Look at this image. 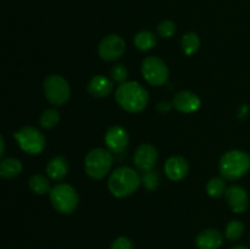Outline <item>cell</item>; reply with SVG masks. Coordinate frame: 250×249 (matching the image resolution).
<instances>
[{
	"label": "cell",
	"instance_id": "obj_11",
	"mask_svg": "<svg viewBox=\"0 0 250 249\" xmlns=\"http://www.w3.org/2000/svg\"><path fill=\"white\" fill-rule=\"evenodd\" d=\"M128 133L121 126H112L105 134V144L114 154H120L128 145Z\"/></svg>",
	"mask_w": 250,
	"mask_h": 249
},
{
	"label": "cell",
	"instance_id": "obj_4",
	"mask_svg": "<svg viewBox=\"0 0 250 249\" xmlns=\"http://www.w3.org/2000/svg\"><path fill=\"white\" fill-rule=\"evenodd\" d=\"M114 158L109 150L103 148L93 149L87 154L84 160V170L89 177L100 180L109 173Z\"/></svg>",
	"mask_w": 250,
	"mask_h": 249
},
{
	"label": "cell",
	"instance_id": "obj_17",
	"mask_svg": "<svg viewBox=\"0 0 250 249\" xmlns=\"http://www.w3.org/2000/svg\"><path fill=\"white\" fill-rule=\"evenodd\" d=\"M68 170L67 160L62 156H55L49 161L46 166V173L51 180H62Z\"/></svg>",
	"mask_w": 250,
	"mask_h": 249
},
{
	"label": "cell",
	"instance_id": "obj_31",
	"mask_svg": "<svg viewBox=\"0 0 250 249\" xmlns=\"http://www.w3.org/2000/svg\"><path fill=\"white\" fill-rule=\"evenodd\" d=\"M232 249H249V248H247V247H242V246H238V247H233V248Z\"/></svg>",
	"mask_w": 250,
	"mask_h": 249
},
{
	"label": "cell",
	"instance_id": "obj_26",
	"mask_svg": "<svg viewBox=\"0 0 250 249\" xmlns=\"http://www.w3.org/2000/svg\"><path fill=\"white\" fill-rule=\"evenodd\" d=\"M176 32V24L173 23L170 20H165V21L161 22L158 26V33L160 34L163 38H170L173 36V33Z\"/></svg>",
	"mask_w": 250,
	"mask_h": 249
},
{
	"label": "cell",
	"instance_id": "obj_14",
	"mask_svg": "<svg viewBox=\"0 0 250 249\" xmlns=\"http://www.w3.org/2000/svg\"><path fill=\"white\" fill-rule=\"evenodd\" d=\"M189 166L182 156H171L165 164V173L170 180L181 181L188 175Z\"/></svg>",
	"mask_w": 250,
	"mask_h": 249
},
{
	"label": "cell",
	"instance_id": "obj_2",
	"mask_svg": "<svg viewBox=\"0 0 250 249\" xmlns=\"http://www.w3.org/2000/svg\"><path fill=\"white\" fill-rule=\"evenodd\" d=\"M142 183V177L136 170L127 166L116 168L109 178V190L116 198H126L133 194Z\"/></svg>",
	"mask_w": 250,
	"mask_h": 249
},
{
	"label": "cell",
	"instance_id": "obj_29",
	"mask_svg": "<svg viewBox=\"0 0 250 249\" xmlns=\"http://www.w3.org/2000/svg\"><path fill=\"white\" fill-rule=\"evenodd\" d=\"M4 151H5V141H4V137H2L1 133H0V159H1L2 155H4Z\"/></svg>",
	"mask_w": 250,
	"mask_h": 249
},
{
	"label": "cell",
	"instance_id": "obj_20",
	"mask_svg": "<svg viewBox=\"0 0 250 249\" xmlns=\"http://www.w3.org/2000/svg\"><path fill=\"white\" fill-rule=\"evenodd\" d=\"M181 46H182V50L185 51L186 55H193V54L197 53L200 46L199 36L197 33H194V32L186 33L182 37V41H181Z\"/></svg>",
	"mask_w": 250,
	"mask_h": 249
},
{
	"label": "cell",
	"instance_id": "obj_7",
	"mask_svg": "<svg viewBox=\"0 0 250 249\" xmlns=\"http://www.w3.org/2000/svg\"><path fill=\"white\" fill-rule=\"evenodd\" d=\"M44 93L53 105H63L70 98V85L67 81L59 75L48 76L44 81Z\"/></svg>",
	"mask_w": 250,
	"mask_h": 249
},
{
	"label": "cell",
	"instance_id": "obj_15",
	"mask_svg": "<svg viewBox=\"0 0 250 249\" xmlns=\"http://www.w3.org/2000/svg\"><path fill=\"white\" fill-rule=\"evenodd\" d=\"M224 242V236L219 229L209 228L200 232L195 239V244L199 249H219Z\"/></svg>",
	"mask_w": 250,
	"mask_h": 249
},
{
	"label": "cell",
	"instance_id": "obj_16",
	"mask_svg": "<svg viewBox=\"0 0 250 249\" xmlns=\"http://www.w3.org/2000/svg\"><path fill=\"white\" fill-rule=\"evenodd\" d=\"M88 93L95 98H105L114 89V83L111 80L103 75L94 76L88 83Z\"/></svg>",
	"mask_w": 250,
	"mask_h": 249
},
{
	"label": "cell",
	"instance_id": "obj_1",
	"mask_svg": "<svg viewBox=\"0 0 250 249\" xmlns=\"http://www.w3.org/2000/svg\"><path fill=\"white\" fill-rule=\"evenodd\" d=\"M115 98L120 106L128 112H141L149 102L148 92L137 82H124L117 87Z\"/></svg>",
	"mask_w": 250,
	"mask_h": 249
},
{
	"label": "cell",
	"instance_id": "obj_6",
	"mask_svg": "<svg viewBox=\"0 0 250 249\" xmlns=\"http://www.w3.org/2000/svg\"><path fill=\"white\" fill-rule=\"evenodd\" d=\"M14 136L20 148L32 155L42 153L45 149V137L36 127L24 126L15 132Z\"/></svg>",
	"mask_w": 250,
	"mask_h": 249
},
{
	"label": "cell",
	"instance_id": "obj_28",
	"mask_svg": "<svg viewBox=\"0 0 250 249\" xmlns=\"http://www.w3.org/2000/svg\"><path fill=\"white\" fill-rule=\"evenodd\" d=\"M110 249H133V243L127 237H119L112 242Z\"/></svg>",
	"mask_w": 250,
	"mask_h": 249
},
{
	"label": "cell",
	"instance_id": "obj_9",
	"mask_svg": "<svg viewBox=\"0 0 250 249\" xmlns=\"http://www.w3.org/2000/svg\"><path fill=\"white\" fill-rule=\"evenodd\" d=\"M126 50V42L116 34L106 36L99 44V55L105 61H115L121 58Z\"/></svg>",
	"mask_w": 250,
	"mask_h": 249
},
{
	"label": "cell",
	"instance_id": "obj_19",
	"mask_svg": "<svg viewBox=\"0 0 250 249\" xmlns=\"http://www.w3.org/2000/svg\"><path fill=\"white\" fill-rule=\"evenodd\" d=\"M134 45L139 49V50H150L154 48L156 44V37L155 34L151 33L150 31H141L136 34L134 37Z\"/></svg>",
	"mask_w": 250,
	"mask_h": 249
},
{
	"label": "cell",
	"instance_id": "obj_23",
	"mask_svg": "<svg viewBox=\"0 0 250 249\" xmlns=\"http://www.w3.org/2000/svg\"><path fill=\"white\" fill-rule=\"evenodd\" d=\"M244 232V225L243 222L239 220H233V221L229 222L225 229V236L229 241H237L242 237Z\"/></svg>",
	"mask_w": 250,
	"mask_h": 249
},
{
	"label": "cell",
	"instance_id": "obj_30",
	"mask_svg": "<svg viewBox=\"0 0 250 249\" xmlns=\"http://www.w3.org/2000/svg\"><path fill=\"white\" fill-rule=\"evenodd\" d=\"M171 105L168 104V103H160L158 106V109L160 110V111H167V110H170Z\"/></svg>",
	"mask_w": 250,
	"mask_h": 249
},
{
	"label": "cell",
	"instance_id": "obj_8",
	"mask_svg": "<svg viewBox=\"0 0 250 249\" xmlns=\"http://www.w3.org/2000/svg\"><path fill=\"white\" fill-rule=\"evenodd\" d=\"M142 73L151 85H163L168 78V68L165 61L158 56H148L142 63Z\"/></svg>",
	"mask_w": 250,
	"mask_h": 249
},
{
	"label": "cell",
	"instance_id": "obj_21",
	"mask_svg": "<svg viewBox=\"0 0 250 249\" xmlns=\"http://www.w3.org/2000/svg\"><path fill=\"white\" fill-rule=\"evenodd\" d=\"M29 188L33 190L36 194L43 195L46 194V193L50 190V183H49L48 178L43 175H33L31 178H29Z\"/></svg>",
	"mask_w": 250,
	"mask_h": 249
},
{
	"label": "cell",
	"instance_id": "obj_27",
	"mask_svg": "<svg viewBox=\"0 0 250 249\" xmlns=\"http://www.w3.org/2000/svg\"><path fill=\"white\" fill-rule=\"evenodd\" d=\"M111 76L112 80L116 81V82L124 83L126 81L127 76H128V71L122 63H116V65L112 66L111 68Z\"/></svg>",
	"mask_w": 250,
	"mask_h": 249
},
{
	"label": "cell",
	"instance_id": "obj_3",
	"mask_svg": "<svg viewBox=\"0 0 250 249\" xmlns=\"http://www.w3.org/2000/svg\"><path fill=\"white\" fill-rule=\"evenodd\" d=\"M250 170V155L243 150H231L220 160V172L229 181L243 177Z\"/></svg>",
	"mask_w": 250,
	"mask_h": 249
},
{
	"label": "cell",
	"instance_id": "obj_18",
	"mask_svg": "<svg viewBox=\"0 0 250 249\" xmlns=\"http://www.w3.org/2000/svg\"><path fill=\"white\" fill-rule=\"evenodd\" d=\"M22 172V163L19 159L6 158L0 161V177L14 178Z\"/></svg>",
	"mask_w": 250,
	"mask_h": 249
},
{
	"label": "cell",
	"instance_id": "obj_13",
	"mask_svg": "<svg viewBox=\"0 0 250 249\" xmlns=\"http://www.w3.org/2000/svg\"><path fill=\"white\" fill-rule=\"evenodd\" d=\"M200 102L199 97L194 93L189 92V90H182V92H178L177 94L173 98L172 105L181 112H185V114H190V112L197 111L200 107Z\"/></svg>",
	"mask_w": 250,
	"mask_h": 249
},
{
	"label": "cell",
	"instance_id": "obj_25",
	"mask_svg": "<svg viewBox=\"0 0 250 249\" xmlns=\"http://www.w3.org/2000/svg\"><path fill=\"white\" fill-rule=\"evenodd\" d=\"M142 183H143L144 187L148 190H155L156 188L160 185V175H159L158 171L150 170L143 172L142 176Z\"/></svg>",
	"mask_w": 250,
	"mask_h": 249
},
{
	"label": "cell",
	"instance_id": "obj_24",
	"mask_svg": "<svg viewBox=\"0 0 250 249\" xmlns=\"http://www.w3.org/2000/svg\"><path fill=\"white\" fill-rule=\"evenodd\" d=\"M59 121H60V114H59V111H56V110L54 109L45 110V111L42 114L41 120H39L41 126L46 129L54 128V127L59 124Z\"/></svg>",
	"mask_w": 250,
	"mask_h": 249
},
{
	"label": "cell",
	"instance_id": "obj_5",
	"mask_svg": "<svg viewBox=\"0 0 250 249\" xmlns=\"http://www.w3.org/2000/svg\"><path fill=\"white\" fill-rule=\"evenodd\" d=\"M50 200L56 211L71 214L78 205V194L72 186L61 183L50 190Z\"/></svg>",
	"mask_w": 250,
	"mask_h": 249
},
{
	"label": "cell",
	"instance_id": "obj_12",
	"mask_svg": "<svg viewBox=\"0 0 250 249\" xmlns=\"http://www.w3.org/2000/svg\"><path fill=\"white\" fill-rule=\"evenodd\" d=\"M226 195V200L229 203V208L232 211L236 214H242L248 209L249 205V198L247 194L246 189L238 185H232L225 192Z\"/></svg>",
	"mask_w": 250,
	"mask_h": 249
},
{
	"label": "cell",
	"instance_id": "obj_22",
	"mask_svg": "<svg viewBox=\"0 0 250 249\" xmlns=\"http://www.w3.org/2000/svg\"><path fill=\"white\" fill-rule=\"evenodd\" d=\"M208 194L211 198H220L226 192V183L221 177H214L208 182L207 186Z\"/></svg>",
	"mask_w": 250,
	"mask_h": 249
},
{
	"label": "cell",
	"instance_id": "obj_10",
	"mask_svg": "<svg viewBox=\"0 0 250 249\" xmlns=\"http://www.w3.org/2000/svg\"><path fill=\"white\" fill-rule=\"evenodd\" d=\"M158 161V150L151 144H141L134 153V164L142 172L153 170Z\"/></svg>",
	"mask_w": 250,
	"mask_h": 249
}]
</instances>
